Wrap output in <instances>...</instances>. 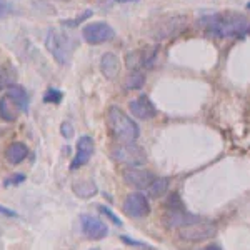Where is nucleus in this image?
<instances>
[{"label": "nucleus", "instance_id": "obj_1", "mask_svg": "<svg viewBox=\"0 0 250 250\" xmlns=\"http://www.w3.org/2000/svg\"><path fill=\"white\" fill-rule=\"evenodd\" d=\"M208 37L217 39H240L249 32V20L245 15L235 12L205 15L197 22Z\"/></svg>", "mask_w": 250, "mask_h": 250}, {"label": "nucleus", "instance_id": "obj_2", "mask_svg": "<svg viewBox=\"0 0 250 250\" xmlns=\"http://www.w3.org/2000/svg\"><path fill=\"white\" fill-rule=\"evenodd\" d=\"M107 124L110 128L112 135L115 137L119 142L124 144H134L140 135V128L132 117H128L122 108L110 107L107 114Z\"/></svg>", "mask_w": 250, "mask_h": 250}, {"label": "nucleus", "instance_id": "obj_3", "mask_svg": "<svg viewBox=\"0 0 250 250\" xmlns=\"http://www.w3.org/2000/svg\"><path fill=\"white\" fill-rule=\"evenodd\" d=\"M45 47L50 52V55L54 57L60 65H67L70 62V55H72V40L67 34H63L62 30H55L50 29L47 32V39H45Z\"/></svg>", "mask_w": 250, "mask_h": 250}, {"label": "nucleus", "instance_id": "obj_4", "mask_svg": "<svg viewBox=\"0 0 250 250\" xmlns=\"http://www.w3.org/2000/svg\"><path fill=\"white\" fill-rule=\"evenodd\" d=\"M112 157L117 164H122L128 168L140 167V165L147 164V154L142 147L135 144H122L117 145L112 150Z\"/></svg>", "mask_w": 250, "mask_h": 250}, {"label": "nucleus", "instance_id": "obj_5", "mask_svg": "<svg viewBox=\"0 0 250 250\" xmlns=\"http://www.w3.org/2000/svg\"><path fill=\"white\" fill-rule=\"evenodd\" d=\"M185 25H187V17H184V15L165 17L159 23H155V27L152 29V37L155 40H167L177 37L179 34H182Z\"/></svg>", "mask_w": 250, "mask_h": 250}, {"label": "nucleus", "instance_id": "obj_6", "mask_svg": "<svg viewBox=\"0 0 250 250\" xmlns=\"http://www.w3.org/2000/svg\"><path fill=\"white\" fill-rule=\"evenodd\" d=\"M215 232H217V227L213 222L200 219L199 222H195V224L180 229L179 235H180V239L188 240V242H202V240H207V239H210V237H213Z\"/></svg>", "mask_w": 250, "mask_h": 250}, {"label": "nucleus", "instance_id": "obj_7", "mask_svg": "<svg viewBox=\"0 0 250 250\" xmlns=\"http://www.w3.org/2000/svg\"><path fill=\"white\" fill-rule=\"evenodd\" d=\"M82 37L87 43L99 45V43L108 42V40L114 39L115 30L105 22H94V23H87V25L83 27Z\"/></svg>", "mask_w": 250, "mask_h": 250}, {"label": "nucleus", "instance_id": "obj_8", "mask_svg": "<svg viewBox=\"0 0 250 250\" xmlns=\"http://www.w3.org/2000/svg\"><path fill=\"white\" fill-rule=\"evenodd\" d=\"M124 212L132 219H142L150 213V204L142 192H132L124 200Z\"/></svg>", "mask_w": 250, "mask_h": 250}, {"label": "nucleus", "instance_id": "obj_9", "mask_svg": "<svg viewBox=\"0 0 250 250\" xmlns=\"http://www.w3.org/2000/svg\"><path fill=\"white\" fill-rule=\"evenodd\" d=\"M124 182L128 185V187L139 188V190H144V188H148L150 184L157 179V175L152 170H147V168H127L124 172Z\"/></svg>", "mask_w": 250, "mask_h": 250}, {"label": "nucleus", "instance_id": "obj_10", "mask_svg": "<svg viewBox=\"0 0 250 250\" xmlns=\"http://www.w3.org/2000/svg\"><path fill=\"white\" fill-rule=\"evenodd\" d=\"M95 150V145H94V139L90 135H82L77 140V147H75V157L70 164L72 170H77V168L83 167L88 160L92 159Z\"/></svg>", "mask_w": 250, "mask_h": 250}, {"label": "nucleus", "instance_id": "obj_11", "mask_svg": "<svg viewBox=\"0 0 250 250\" xmlns=\"http://www.w3.org/2000/svg\"><path fill=\"white\" fill-rule=\"evenodd\" d=\"M80 225H82L83 235L92 240H102L108 233L107 225L94 215H82L80 217Z\"/></svg>", "mask_w": 250, "mask_h": 250}, {"label": "nucleus", "instance_id": "obj_12", "mask_svg": "<svg viewBox=\"0 0 250 250\" xmlns=\"http://www.w3.org/2000/svg\"><path fill=\"white\" fill-rule=\"evenodd\" d=\"M200 219H202V217L193 215V213H188L185 210H167L164 215V222L167 224V227L177 229V230L187 227V225L195 224V222H199Z\"/></svg>", "mask_w": 250, "mask_h": 250}, {"label": "nucleus", "instance_id": "obj_13", "mask_svg": "<svg viewBox=\"0 0 250 250\" xmlns=\"http://www.w3.org/2000/svg\"><path fill=\"white\" fill-rule=\"evenodd\" d=\"M128 108H130L132 115L140 120H150L157 115L155 105L152 104V100L145 95H140V97H137L135 100H132V102L128 104Z\"/></svg>", "mask_w": 250, "mask_h": 250}, {"label": "nucleus", "instance_id": "obj_14", "mask_svg": "<svg viewBox=\"0 0 250 250\" xmlns=\"http://www.w3.org/2000/svg\"><path fill=\"white\" fill-rule=\"evenodd\" d=\"M119 70H120V60H119V57H117L115 54H112V52H107V54H104L102 59H100V72H102L104 77L114 79V77H117Z\"/></svg>", "mask_w": 250, "mask_h": 250}, {"label": "nucleus", "instance_id": "obj_15", "mask_svg": "<svg viewBox=\"0 0 250 250\" xmlns=\"http://www.w3.org/2000/svg\"><path fill=\"white\" fill-rule=\"evenodd\" d=\"M3 155H5V160L9 164L17 165V164L23 162V160L27 159V155H29V148H27V145L22 144V142H12L9 147L5 148Z\"/></svg>", "mask_w": 250, "mask_h": 250}, {"label": "nucleus", "instance_id": "obj_16", "mask_svg": "<svg viewBox=\"0 0 250 250\" xmlns=\"http://www.w3.org/2000/svg\"><path fill=\"white\" fill-rule=\"evenodd\" d=\"M19 114H20V108L17 107V104L5 94L0 99V119L3 122H14Z\"/></svg>", "mask_w": 250, "mask_h": 250}, {"label": "nucleus", "instance_id": "obj_17", "mask_svg": "<svg viewBox=\"0 0 250 250\" xmlns=\"http://www.w3.org/2000/svg\"><path fill=\"white\" fill-rule=\"evenodd\" d=\"M72 190L77 197L80 199H90V197H94L97 192H99V188H97V184L94 180L90 179H82V180H75L74 184H72Z\"/></svg>", "mask_w": 250, "mask_h": 250}, {"label": "nucleus", "instance_id": "obj_18", "mask_svg": "<svg viewBox=\"0 0 250 250\" xmlns=\"http://www.w3.org/2000/svg\"><path fill=\"white\" fill-rule=\"evenodd\" d=\"M7 95L17 104V107L20 108V112H27L29 110V95L27 90L20 85H10L7 88Z\"/></svg>", "mask_w": 250, "mask_h": 250}, {"label": "nucleus", "instance_id": "obj_19", "mask_svg": "<svg viewBox=\"0 0 250 250\" xmlns=\"http://www.w3.org/2000/svg\"><path fill=\"white\" fill-rule=\"evenodd\" d=\"M168 190V179H165V177H157L154 182L150 184V187L147 188V193L150 199H160V197H164L165 193Z\"/></svg>", "mask_w": 250, "mask_h": 250}, {"label": "nucleus", "instance_id": "obj_20", "mask_svg": "<svg viewBox=\"0 0 250 250\" xmlns=\"http://www.w3.org/2000/svg\"><path fill=\"white\" fill-rule=\"evenodd\" d=\"M159 59V47H147L144 50H140V65L144 68H152L157 63Z\"/></svg>", "mask_w": 250, "mask_h": 250}, {"label": "nucleus", "instance_id": "obj_21", "mask_svg": "<svg viewBox=\"0 0 250 250\" xmlns=\"http://www.w3.org/2000/svg\"><path fill=\"white\" fill-rule=\"evenodd\" d=\"M144 82H145V77H144L142 72H139V70H134L127 77V87L132 88V90H135V88H140V87L144 85Z\"/></svg>", "mask_w": 250, "mask_h": 250}, {"label": "nucleus", "instance_id": "obj_22", "mask_svg": "<svg viewBox=\"0 0 250 250\" xmlns=\"http://www.w3.org/2000/svg\"><path fill=\"white\" fill-rule=\"evenodd\" d=\"M14 85V74L5 67H0V90Z\"/></svg>", "mask_w": 250, "mask_h": 250}, {"label": "nucleus", "instance_id": "obj_23", "mask_svg": "<svg viewBox=\"0 0 250 250\" xmlns=\"http://www.w3.org/2000/svg\"><path fill=\"white\" fill-rule=\"evenodd\" d=\"M165 205H167V210H184V204L180 200L179 193H170Z\"/></svg>", "mask_w": 250, "mask_h": 250}, {"label": "nucleus", "instance_id": "obj_24", "mask_svg": "<svg viewBox=\"0 0 250 250\" xmlns=\"http://www.w3.org/2000/svg\"><path fill=\"white\" fill-rule=\"evenodd\" d=\"M62 92L57 88H48L47 94L43 95V102L45 104H60L62 102Z\"/></svg>", "mask_w": 250, "mask_h": 250}, {"label": "nucleus", "instance_id": "obj_25", "mask_svg": "<svg viewBox=\"0 0 250 250\" xmlns=\"http://www.w3.org/2000/svg\"><path fill=\"white\" fill-rule=\"evenodd\" d=\"M90 15H92V10H85L82 15H79V17H75V19L62 20V23H63V25H68V27H75V25H79V23H82L85 19L90 17Z\"/></svg>", "mask_w": 250, "mask_h": 250}, {"label": "nucleus", "instance_id": "obj_26", "mask_svg": "<svg viewBox=\"0 0 250 250\" xmlns=\"http://www.w3.org/2000/svg\"><path fill=\"white\" fill-rule=\"evenodd\" d=\"M125 63L130 70H135L137 65H140V52H130V54L125 57Z\"/></svg>", "mask_w": 250, "mask_h": 250}, {"label": "nucleus", "instance_id": "obj_27", "mask_svg": "<svg viewBox=\"0 0 250 250\" xmlns=\"http://www.w3.org/2000/svg\"><path fill=\"white\" fill-rule=\"evenodd\" d=\"M12 14V0H0V20Z\"/></svg>", "mask_w": 250, "mask_h": 250}, {"label": "nucleus", "instance_id": "obj_28", "mask_svg": "<svg viewBox=\"0 0 250 250\" xmlns=\"http://www.w3.org/2000/svg\"><path fill=\"white\" fill-rule=\"evenodd\" d=\"M99 210L102 212V213H104V215H105V217H108V219H110L112 222H114L115 225H122V222H120V219H119V217H117L115 213L112 212V210H110V208H108V207H105V205H99Z\"/></svg>", "mask_w": 250, "mask_h": 250}, {"label": "nucleus", "instance_id": "obj_29", "mask_svg": "<svg viewBox=\"0 0 250 250\" xmlns=\"http://www.w3.org/2000/svg\"><path fill=\"white\" fill-rule=\"evenodd\" d=\"M60 134H62V137H65V139H72L74 137V127H72L70 122H63L62 125H60Z\"/></svg>", "mask_w": 250, "mask_h": 250}, {"label": "nucleus", "instance_id": "obj_30", "mask_svg": "<svg viewBox=\"0 0 250 250\" xmlns=\"http://www.w3.org/2000/svg\"><path fill=\"white\" fill-rule=\"evenodd\" d=\"M23 180H25V175H22V173H15V175L5 179V185L7 187H9V185H19V184H22Z\"/></svg>", "mask_w": 250, "mask_h": 250}, {"label": "nucleus", "instance_id": "obj_31", "mask_svg": "<svg viewBox=\"0 0 250 250\" xmlns=\"http://www.w3.org/2000/svg\"><path fill=\"white\" fill-rule=\"evenodd\" d=\"M0 213H3V215H7V217H15V215H17L14 210H9V208L2 207V205H0Z\"/></svg>", "mask_w": 250, "mask_h": 250}, {"label": "nucleus", "instance_id": "obj_32", "mask_svg": "<svg viewBox=\"0 0 250 250\" xmlns=\"http://www.w3.org/2000/svg\"><path fill=\"white\" fill-rule=\"evenodd\" d=\"M200 250H222L219 245H207V247H204V249H200Z\"/></svg>", "mask_w": 250, "mask_h": 250}, {"label": "nucleus", "instance_id": "obj_33", "mask_svg": "<svg viewBox=\"0 0 250 250\" xmlns=\"http://www.w3.org/2000/svg\"><path fill=\"white\" fill-rule=\"evenodd\" d=\"M117 2H122V3H128V2H137V0H117Z\"/></svg>", "mask_w": 250, "mask_h": 250}, {"label": "nucleus", "instance_id": "obj_34", "mask_svg": "<svg viewBox=\"0 0 250 250\" xmlns=\"http://www.w3.org/2000/svg\"><path fill=\"white\" fill-rule=\"evenodd\" d=\"M247 9H250V2H249V3H247Z\"/></svg>", "mask_w": 250, "mask_h": 250}, {"label": "nucleus", "instance_id": "obj_35", "mask_svg": "<svg viewBox=\"0 0 250 250\" xmlns=\"http://www.w3.org/2000/svg\"><path fill=\"white\" fill-rule=\"evenodd\" d=\"M249 32H250V23H249Z\"/></svg>", "mask_w": 250, "mask_h": 250}, {"label": "nucleus", "instance_id": "obj_36", "mask_svg": "<svg viewBox=\"0 0 250 250\" xmlns=\"http://www.w3.org/2000/svg\"><path fill=\"white\" fill-rule=\"evenodd\" d=\"M90 250H99V249H90Z\"/></svg>", "mask_w": 250, "mask_h": 250}]
</instances>
